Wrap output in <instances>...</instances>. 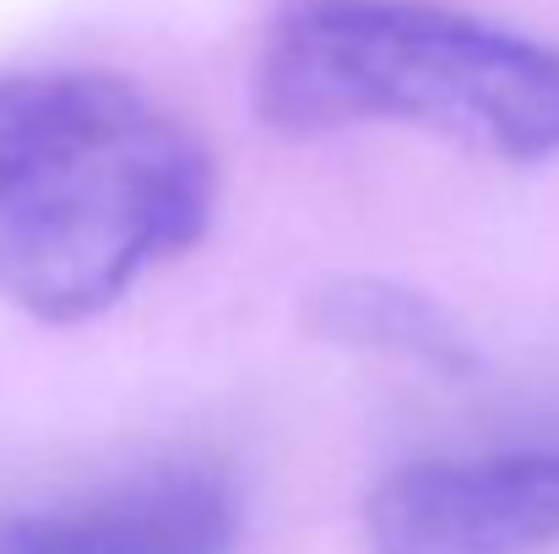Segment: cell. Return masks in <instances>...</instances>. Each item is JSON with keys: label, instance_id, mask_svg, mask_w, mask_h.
<instances>
[{"label": "cell", "instance_id": "3957f363", "mask_svg": "<svg viewBox=\"0 0 559 554\" xmlns=\"http://www.w3.org/2000/svg\"><path fill=\"white\" fill-rule=\"evenodd\" d=\"M370 554H538L559 544V435L418 457L380 479Z\"/></svg>", "mask_w": 559, "mask_h": 554}, {"label": "cell", "instance_id": "7a4b0ae2", "mask_svg": "<svg viewBox=\"0 0 559 554\" xmlns=\"http://www.w3.org/2000/svg\"><path fill=\"white\" fill-rule=\"evenodd\" d=\"M277 137L402 126L500 158H559V44L445 0H288L255 55Z\"/></svg>", "mask_w": 559, "mask_h": 554}, {"label": "cell", "instance_id": "6da1fadb", "mask_svg": "<svg viewBox=\"0 0 559 554\" xmlns=\"http://www.w3.org/2000/svg\"><path fill=\"white\" fill-rule=\"evenodd\" d=\"M217 164L109 71L0 76V299L44 327L115 310L212 228Z\"/></svg>", "mask_w": 559, "mask_h": 554}, {"label": "cell", "instance_id": "277c9868", "mask_svg": "<svg viewBox=\"0 0 559 554\" xmlns=\"http://www.w3.org/2000/svg\"><path fill=\"white\" fill-rule=\"evenodd\" d=\"M239 495L217 468L169 462L109 490L0 511V554H234Z\"/></svg>", "mask_w": 559, "mask_h": 554}, {"label": "cell", "instance_id": "5b68a950", "mask_svg": "<svg viewBox=\"0 0 559 554\" xmlns=\"http://www.w3.org/2000/svg\"><path fill=\"white\" fill-rule=\"evenodd\" d=\"M316 321L326 338L348 343V349H370L391 354L424 369H462L467 365V343L451 327V316L396 283L380 278H343L316 299Z\"/></svg>", "mask_w": 559, "mask_h": 554}]
</instances>
